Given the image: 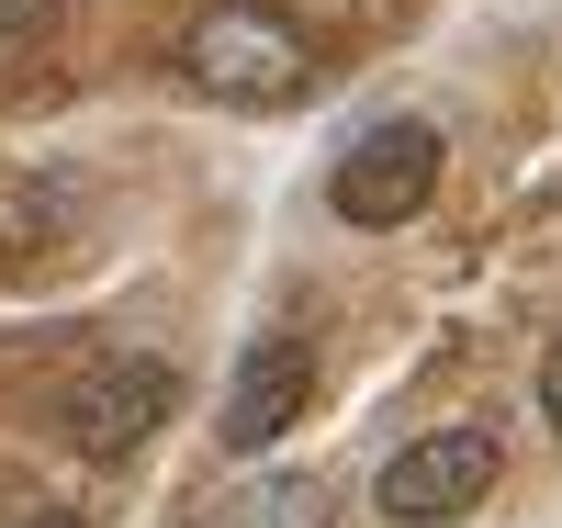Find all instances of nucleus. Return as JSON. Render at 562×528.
Segmentation results:
<instances>
[{
    "label": "nucleus",
    "mask_w": 562,
    "mask_h": 528,
    "mask_svg": "<svg viewBox=\"0 0 562 528\" xmlns=\"http://www.w3.org/2000/svg\"><path fill=\"white\" fill-rule=\"evenodd\" d=\"M180 68H192L214 102L270 113V102L304 90V34L281 23V12H259V0H214V12L192 23V45H180Z\"/></svg>",
    "instance_id": "obj_1"
},
{
    "label": "nucleus",
    "mask_w": 562,
    "mask_h": 528,
    "mask_svg": "<svg viewBox=\"0 0 562 528\" xmlns=\"http://www.w3.org/2000/svg\"><path fill=\"white\" fill-rule=\"evenodd\" d=\"M495 472H506L495 427H428V439H405V450L383 461L371 506H383L394 528H439V517H473V506L495 495Z\"/></svg>",
    "instance_id": "obj_2"
},
{
    "label": "nucleus",
    "mask_w": 562,
    "mask_h": 528,
    "mask_svg": "<svg viewBox=\"0 0 562 528\" xmlns=\"http://www.w3.org/2000/svg\"><path fill=\"white\" fill-rule=\"evenodd\" d=\"M439 124H416V113H394V124H371L360 147L338 158V180H326V203H338V225H416L428 214V191H439Z\"/></svg>",
    "instance_id": "obj_3"
},
{
    "label": "nucleus",
    "mask_w": 562,
    "mask_h": 528,
    "mask_svg": "<svg viewBox=\"0 0 562 528\" xmlns=\"http://www.w3.org/2000/svg\"><path fill=\"white\" fill-rule=\"evenodd\" d=\"M169 405H180L169 360H102V371H79V394H68V439L90 461H124V450H147L169 427Z\"/></svg>",
    "instance_id": "obj_4"
},
{
    "label": "nucleus",
    "mask_w": 562,
    "mask_h": 528,
    "mask_svg": "<svg viewBox=\"0 0 562 528\" xmlns=\"http://www.w3.org/2000/svg\"><path fill=\"white\" fill-rule=\"evenodd\" d=\"M304 394H315V349L304 338H259L237 360V382H225V405H214V439L237 450V461H259L281 427L304 416Z\"/></svg>",
    "instance_id": "obj_5"
},
{
    "label": "nucleus",
    "mask_w": 562,
    "mask_h": 528,
    "mask_svg": "<svg viewBox=\"0 0 562 528\" xmlns=\"http://www.w3.org/2000/svg\"><path fill=\"white\" fill-rule=\"evenodd\" d=\"M203 528H326V495L304 484V472H259V484L214 495V506H203Z\"/></svg>",
    "instance_id": "obj_6"
},
{
    "label": "nucleus",
    "mask_w": 562,
    "mask_h": 528,
    "mask_svg": "<svg viewBox=\"0 0 562 528\" xmlns=\"http://www.w3.org/2000/svg\"><path fill=\"white\" fill-rule=\"evenodd\" d=\"M540 416H551V439H562V349L540 360Z\"/></svg>",
    "instance_id": "obj_7"
},
{
    "label": "nucleus",
    "mask_w": 562,
    "mask_h": 528,
    "mask_svg": "<svg viewBox=\"0 0 562 528\" xmlns=\"http://www.w3.org/2000/svg\"><path fill=\"white\" fill-rule=\"evenodd\" d=\"M23 528H90V517H23Z\"/></svg>",
    "instance_id": "obj_8"
}]
</instances>
